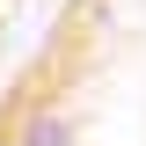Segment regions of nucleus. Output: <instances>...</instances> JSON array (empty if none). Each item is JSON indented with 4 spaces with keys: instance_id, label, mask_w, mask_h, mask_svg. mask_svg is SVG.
I'll return each mask as SVG.
<instances>
[{
    "instance_id": "nucleus-1",
    "label": "nucleus",
    "mask_w": 146,
    "mask_h": 146,
    "mask_svg": "<svg viewBox=\"0 0 146 146\" xmlns=\"http://www.w3.org/2000/svg\"><path fill=\"white\" fill-rule=\"evenodd\" d=\"M0 146H146V0H51L0 73Z\"/></svg>"
},
{
    "instance_id": "nucleus-2",
    "label": "nucleus",
    "mask_w": 146,
    "mask_h": 146,
    "mask_svg": "<svg viewBox=\"0 0 146 146\" xmlns=\"http://www.w3.org/2000/svg\"><path fill=\"white\" fill-rule=\"evenodd\" d=\"M29 7H36V0H0V51H7V36L22 29V15H29Z\"/></svg>"
}]
</instances>
